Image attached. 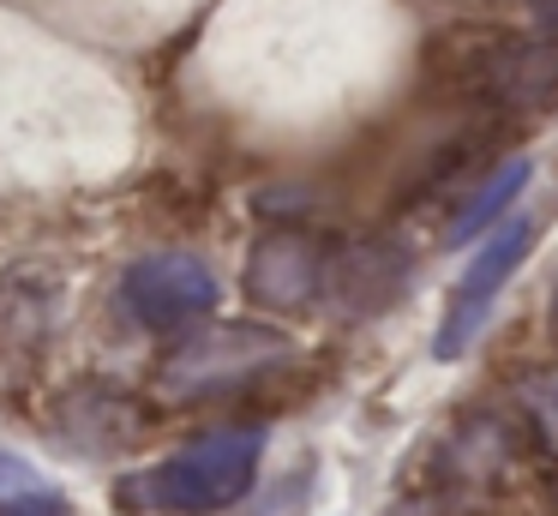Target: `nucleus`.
Masks as SVG:
<instances>
[{
    "label": "nucleus",
    "instance_id": "obj_1",
    "mask_svg": "<svg viewBox=\"0 0 558 516\" xmlns=\"http://www.w3.org/2000/svg\"><path fill=\"white\" fill-rule=\"evenodd\" d=\"M258 456H265L258 427L205 432V439L181 444L169 463H150L138 475L114 480V504L126 516H217L234 499H246Z\"/></svg>",
    "mask_w": 558,
    "mask_h": 516
},
{
    "label": "nucleus",
    "instance_id": "obj_8",
    "mask_svg": "<svg viewBox=\"0 0 558 516\" xmlns=\"http://www.w3.org/2000/svg\"><path fill=\"white\" fill-rule=\"evenodd\" d=\"M529 175H534V168H529V156H517V163H505V168H498V175L486 180L481 192H474L469 204H462V216L450 223V240H474L481 228H498V223L510 216V204L522 199V187H529Z\"/></svg>",
    "mask_w": 558,
    "mask_h": 516
},
{
    "label": "nucleus",
    "instance_id": "obj_3",
    "mask_svg": "<svg viewBox=\"0 0 558 516\" xmlns=\"http://www.w3.org/2000/svg\"><path fill=\"white\" fill-rule=\"evenodd\" d=\"M529 247H534V216H529V211H510L505 223L486 235V247L474 252L469 271L457 276V295H450L445 324H438V336H433V355H438V360H457L462 348L481 336V324H486V312H493L498 288H505L510 276L522 271Z\"/></svg>",
    "mask_w": 558,
    "mask_h": 516
},
{
    "label": "nucleus",
    "instance_id": "obj_9",
    "mask_svg": "<svg viewBox=\"0 0 558 516\" xmlns=\"http://www.w3.org/2000/svg\"><path fill=\"white\" fill-rule=\"evenodd\" d=\"M510 403H517L529 439L541 444L546 456H558V367H529V372H517V384H510Z\"/></svg>",
    "mask_w": 558,
    "mask_h": 516
},
{
    "label": "nucleus",
    "instance_id": "obj_11",
    "mask_svg": "<svg viewBox=\"0 0 558 516\" xmlns=\"http://www.w3.org/2000/svg\"><path fill=\"white\" fill-rule=\"evenodd\" d=\"M529 12H534V24L558 43V0H529Z\"/></svg>",
    "mask_w": 558,
    "mask_h": 516
},
{
    "label": "nucleus",
    "instance_id": "obj_10",
    "mask_svg": "<svg viewBox=\"0 0 558 516\" xmlns=\"http://www.w3.org/2000/svg\"><path fill=\"white\" fill-rule=\"evenodd\" d=\"M0 516H73L61 492H0Z\"/></svg>",
    "mask_w": 558,
    "mask_h": 516
},
{
    "label": "nucleus",
    "instance_id": "obj_7",
    "mask_svg": "<svg viewBox=\"0 0 558 516\" xmlns=\"http://www.w3.org/2000/svg\"><path fill=\"white\" fill-rule=\"evenodd\" d=\"M402 283H409V259H402L397 247H354L342 252V259H330V300L349 312H378L390 307V300L402 295Z\"/></svg>",
    "mask_w": 558,
    "mask_h": 516
},
{
    "label": "nucleus",
    "instance_id": "obj_12",
    "mask_svg": "<svg viewBox=\"0 0 558 516\" xmlns=\"http://www.w3.org/2000/svg\"><path fill=\"white\" fill-rule=\"evenodd\" d=\"M390 516H445V511H433V504H397Z\"/></svg>",
    "mask_w": 558,
    "mask_h": 516
},
{
    "label": "nucleus",
    "instance_id": "obj_6",
    "mask_svg": "<svg viewBox=\"0 0 558 516\" xmlns=\"http://www.w3.org/2000/svg\"><path fill=\"white\" fill-rule=\"evenodd\" d=\"M474 84L505 108H529L546 103L558 91V43H498L474 60Z\"/></svg>",
    "mask_w": 558,
    "mask_h": 516
},
{
    "label": "nucleus",
    "instance_id": "obj_13",
    "mask_svg": "<svg viewBox=\"0 0 558 516\" xmlns=\"http://www.w3.org/2000/svg\"><path fill=\"white\" fill-rule=\"evenodd\" d=\"M546 324H553V336H558V288H553V319H546Z\"/></svg>",
    "mask_w": 558,
    "mask_h": 516
},
{
    "label": "nucleus",
    "instance_id": "obj_2",
    "mask_svg": "<svg viewBox=\"0 0 558 516\" xmlns=\"http://www.w3.org/2000/svg\"><path fill=\"white\" fill-rule=\"evenodd\" d=\"M294 343L270 324H210V331L186 336L157 372V391L169 403H198V396H222L234 384L270 372L277 360H289Z\"/></svg>",
    "mask_w": 558,
    "mask_h": 516
},
{
    "label": "nucleus",
    "instance_id": "obj_4",
    "mask_svg": "<svg viewBox=\"0 0 558 516\" xmlns=\"http://www.w3.org/2000/svg\"><path fill=\"white\" fill-rule=\"evenodd\" d=\"M217 295L222 288L210 276V264L193 259V252H157V259H138L121 276V307L145 331H186V324L217 312Z\"/></svg>",
    "mask_w": 558,
    "mask_h": 516
},
{
    "label": "nucleus",
    "instance_id": "obj_5",
    "mask_svg": "<svg viewBox=\"0 0 558 516\" xmlns=\"http://www.w3.org/2000/svg\"><path fill=\"white\" fill-rule=\"evenodd\" d=\"M330 283V247L306 228H270L246 252V295L265 312H301Z\"/></svg>",
    "mask_w": 558,
    "mask_h": 516
}]
</instances>
